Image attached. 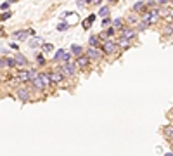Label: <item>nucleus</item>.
<instances>
[{"label":"nucleus","mask_w":173,"mask_h":156,"mask_svg":"<svg viewBox=\"0 0 173 156\" xmlns=\"http://www.w3.org/2000/svg\"><path fill=\"white\" fill-rule=\"evenodd\" d=\"M118 45H119L121 49H128V47H130V40H126V38H119V40H118Z\"/></svg>","instance_id":"ddd939ff"},{"label":"nucleus","mask_w":173,"mask_h":156,"mask_svg":"<svg viewBox=\"0 0 173 156\" xmlns=\"http://www.w3.org/2000/svg\"><path fill=\"white\" fill-rule=\"evenodd\" d=\"M128 21H130V23H137V19H135L133 16H128Z\"/></svg>","instance_id":"2f4dec72"},{"label":"nucleus","mask_w":173,"mask_h":156,"mask_svg":"<svg viewBox=\"0 0 173 156\" xmlns=\"http://www.w3.org/2000/svg\"><path fill=\"white\" fill-rule=\"evenodd\" d=\"M31 83H33V85H35V89H38V90L45 89V87H43V83H42V78H40V75L33 78V80H31Z\"/></svg>","instance_id":"9d476101"},{"label":"nucleus","mask_w":173,"mask_h":156,"mask_svg":"<svg viewBox=\"0 0 173 156\" xmlns=\"http://www.w3.org/2000/svg\"><path fill=\"white\" fill-rule=\"evenodd\" d=\"M37 61H38V64H45V59H43V56L40 54V56H37Z\"/></svg>","instance_id":"bb28decb"},{"label":"nucleus","mask_w":173,"mask_h":156,"mask_svg":"<svg viewBox=\"0 0 173 156\" xmlns=\"http://www.w3.org/2000/svg\"><path fill=\"white\" fill-rule=\"evenodd\" d=\"M172 142H173V140H172Z\"/></svg>","instance_id":"f704fd0d"},{"label":"nucleus","mask_w":173,"mask_h":156,"mask_svg":"<svg viewBox=\"0 0 173 156\" xmlns=\"http://www.w3.org/2000/svg\"><path fill=\"white\" fill-rule=\"evenodd\" d=\"M66 28H68V24H66V23H61V24L57 26V30H59V31H62V30H66Z\"/></svg>","instance_id":"a878e982"},{"label":"nucleus","mask_w":173,"mask_h":156,"mask_svg":"<svg viewBox=\"0 0 173 156\" xmlns=\"http://www.w3.org/2000/svg\"><path fill=\"white\" fill-rule=\"evenodd\" d=\"M0 9H9V2H4V4H0Z\"/></svg>","instance_id":"c756f323"},{"label":"nucleus","mask_w":173,"mask_h":156,"mask_svg":"<svg viewBox=\"0 0 173 156\" xmlns=\"http://www.w3.org/2000/svg\"><path fill=\"white\" fill-rule=\"evenodd\" d=\"M76 64L80 68H87L90 64V59L87 57V56H80V57H76Z\"/></svg>","instance_id":"0eeeda50"},{"label":"nucleus","mask_w":173,"mask_h":156,"mask_svg":"<svg viewBox=\"0 0 173 156\" xmlns=\"http://www.w3.org/2000/svg\"><path fill=\"white\" fill-rule=\"evenodd\" d=\"M52 49H54V47H52V43H45V45H43V50H45V52H50Z\"/></svg>","instance_id":"b1692460"},{"label":"nucleus","mask_w":173,"mask_h":156,"mask_svg":"<svg viewBox=\"0 0 173 156\" xmlns=\"http://www.w3.org/2000/svg\"><path fill=\"white\" fill-rule=\"evenodd\" d=\"M135 35H137V31H135L133 28H123L121 30V38H126V40H130L132 42V38H135Z\"/></svg>","instance_id":"39448f33"},{"label":"nucleus","mask_w":173,"mask_h":156,"mask_svg":"<svg viewBox=\"0 0 173 156\" xmlns=\"http://www.w3.org/2000/svg\"><path fill=\"white\" fill-rule=\"evenodd\" d=\"M144 7H145V2H137L133 5V11H142Z\"/></svg>","instance_id":"4be33fe9"},{"label":"nucleus","mask_w":173,"mask_h":156,"mask_svg":"<svg viewBox=\"0 0 173 156\" xmlns=\"http://www.w3.org/2000/svg\"><path fill=\"white\" fill-rule=\"evenodd\" d=\"M43 43V40L40 38V37H35V38L31 40V47H40Z\"/></svg>","instance_id":"a211bd4d"},{"label":"nucleus","mask_w":173,"mask_h":156,"mask_svg":"<svg viewBox=\"0 0 173 156\" xmlns=\"http://www.w3.org/2000/svg\"><path fill=\"white\" fill-rule=\"evenodd\" d=\"M102 49H99V47H88V50H87V57L88 59H100L102 57Z\"/></svg>","instance_id":"7ed1b4c3"},{"label":"nucleus","mask_w":173,"mask_h":156,"mask_svg":"<svg viewBox=\"0 0 173 156\" xmlns=\"http://www.w3.org/2000/svg\"><path fill=\"white\" fill-rule=\"evenodd\" d=\"M62 75H75L76 73V62H73V61H69V62H62V66H61V69H59Z\"/></svg>","instance_id":"f03ea898"},{"label":"nucleus","mask_w":173,"mask_h":156,"mask_svg":"<svg viewBox=\"0 0 173 156\" xmlns=\"http://www.w3.org/2000/svg\"><path fill=\"white\" fill-rule=\"evenodd\" d=\"M9 18H11V12H9V11H7V12H4V14H0V19H2V21L9 19Z\"/></svg>","instance_id":"393cba45"},{"label":"nucleus","mask_w":173,"mask_h":156,"mask_svg":"<svg viewBox=\"0 0 173 156\" xmlns=\"http://www.w3.org/2000/svg\"><path fill=\"white\" fill-rule=\"evenodd\" d=\"M7 61V66H16V61L14 59H5Z\"/></svg>","instance_id":"c85d7f7f"},{"label":"nucleus","mask_w":173,"mask_h":156,"mask_svg":"<svg viewBox=\"0 0 173 156\" xmlns=\"http://www.w3.org/2000/svg\"><path fill=\"white\" fill-rule=\"evenodd\" d=\"M165 135L173 140V127H165Z\"/></svg>","instance_id":"6ab92c4d"},{"label":"nucleus","mask_w":173,"mask_h":156,"mask_svg":"<svg viewBox=\"0 0 173 156\" xmlns=\"http://www.w3.org/2000/svg\"><path fill=\"white\" fill-rule=\"evenodd\" d=\"M64 54H66V52H64L62 49H59L57 52H56V56H54V59H56V61H62V57H64Z\"/></svg>","instance_id":"412c9836"},{"label":"nucleus","mask_w":173,"mask_h":156,"mask_svg":"<svg viewBox=\"0 0 173 156\" xmlns=\"http://www.w3.org/2000/svg\"><path fill=\"white\" fill-rule=\"evenodd\" d=\"M88 43H90V47H97V45H99V37H97V35H92L90 40H88Z\"/></svg>","instance_id":"f3484780"},{"label":"nucleus","mask_w":173,"mask_h":156,"mask_svg":"<svg viewBox=\"0 0 173 156\" xmlns=\"http://www.w3.org/2000/svg\"><path fill=\"white\" fill-rule=\"evenodd\" d=\"M172 4H173V2H172Z\"/></svg>","instance_id":"72a5a7b5"},{"label":"nucleus","mask_w":173,"mask_h":156,"mask_svg":"<svg viewBox=\"0 0 173 156\" xmlns=\"http://www.w3.org/2000/svg\"><path fill=\"white\" fill-rule=\"evenodd\" d=\"M16 94H18V97H19L21 101H30V92H28L26 89H23V87L18 89V92H16Z\"/></svg>","instance_id":"6e6552de"},{"label":"nucleus","mask_w":173,"mask_h":156,"mask_svg":"<svg viewBox=\"0 0 173 156\" xmlns=\"http://www.w3.org/2000/svg\"><path fill=\"white\" fill-rule=\"evenodd\" d=\"M62 73L61 71H54V73H50V82H54V83H61L62 82Z\"/></svg>","instance_id":"1a4fd4ad"},{"label":"nucleus","mask_w":173,"mask_h":156,"mask_svg":"<svg viewBox=\"0 0 173 156\" xmlns=\"http://www.w3.org/2000/svg\"><path fill=\"white\" fill-rule=\"evenodd\" d=\"M4 66H7V61H5V59H2V57H0V68H4Z\"/></svg>","instance_id":"7c9ffc66"},{"label":"nucleus","mask_w":173,"mask_h":156,"mask_svg":"<svg viewBox=\"0 0 173 156\" xmlns=\"http://www.w3.org/2000/svg\"><path fill=\"white\" fill-rule=\"evenodd\" d=\"M28 37V31H16L14 33V38H18V40H24Z\"/></svg>","instance_id":"2eb2a0df"},{"label":"nucleus","mask_w":173,"mask_h":156,"mask_svg":"<svg viewBox=\"0 0 173 156\" xmlns=\"http://www.w3.org/2000/svg\"><path fill=\"white\" fill-rule=\"evenodd\" d=\"M159 21V9H153V11H149V12H145L144 16H142V24H145V26H149V24H156Z\"/></svg>","instance_id":"f257e3e1"},{"label":"nucleus","mask_w":173,"mask_h":156,"mask_svg":"<svg viewBox=\"0 0 173 156\" xmlns=\"http://www.w3.org/2000/svg\"><path fill=\"white\" fill-rule=\"evenodd\" d=\"M40 78H42L43 87H49V85H50V75H49V73H40Z\"/></svg>","instance_id":"9b49d317"},{"label":"nucleus","mask_w":173,"mask_h":156,"mask_svg":"<svg viewBox=\"0 0 173 156\" xmlns=\"http://www.w3.org/2000/svg\"><path fill=\"white\" fill-rule=\"evenodd\" d=\"M71 52H73V54H76L78 57H80V56H81V52H83V49H81L80 45H71Z\"/></svg>","instance_id":"4468645a"},{"label":"nucleus","mask_w":173,"mask_h":156,"mask_svg":"<svg viewBox=\"0 0 173 156\" xmlns=\"http://www.w3.org/2000/svg\"><path fill=\"white\" fill-rule=\"evenodd\" d=\"M113 24H114V28H119V30H123V28H125L121 19H114V21H113Z\"/></svg>","instance_id":"5701e85b"},{"label":"nucleus","mask_w":173,"mask_h":156,"mask_svg":"<svg viewBox=\"0 0 173 156\" xmlns=\"http://www.w3.org/2000/svg\"><path fill=\"white\" fill-rule=\"evenodd\" d=\"M16 80H18V82H31V78H30V69H21V71H18Z\"/></svg>","instance_id":"423d86ee"},{"label":"nucleus","mask_w":173,"mask_h":156,"mask_svg":"<svg viewBox=\"0 0 173 156\" xmlns=\"http://www.w3.org/2000/svg\"><path fill=\"white\" fill-rule=\"evenodd\" d=\"M106 35H107V37H113V35H114V28H109V30L106 31Z\"/></svg>","instance_id":"cd10ccee"},{"label":"nucleus","mask_w":173,"mask_h":156,"mask_svg":"<svg viewBox=\"0 0 173 156\" xmlns=\"http://www.w3.org/2000/svg\"><path fill=\"white\" fill-rule=\"evenodd\" d=\"M116 47H118V42H114V40H104V52L106 54H114Z\"/></svg>","instance_id":"20e7f679"},{"label":"nucleus","mask_w":173,"mask_h":156,"mask_svg":"<svg viewBox=\"0 0 173 156\" xmlns=\"http://www.w3.org/2000/svg\"><path fill=\"white\" fill-rule=\"evenodd\" d=\"M94 19H95V16H92V14H90V16H88L87 19L83 21V28H88V26H90V24L94 23Z\"/></svg>","instance_id":"dca6fc26"},{"label":"nucleus","mask_w":173,"mask_h":156,"mask_svg":"<svg viewBox=\"0 0 173 156\" xmlns=\"http://www.w3.org/2000/svg\"><path fill=\"white\" fill-rule=\"evenodd\" d=\"M14 61H16V64H18V66H26V64H28V61H26L24 56H16Z\"/></svg>","instance_id":"f8f14e48"},{"label":"nucleus","mask_w":173,"mask_h":156,"mask_svg":"<svg viewBox=\"0 0 173 156\" xmlns=\"http://www.w3.org/2000/svg\"><path fill=\"white\" fill-rule=\"evenodd\" d=\"M99 14H100V16H102L104 19H107V14H109V7H100Z\"/></svg>","instance_id":"aec40b11"},{"label":"nucleus","mask_w":173,"mask_h":156,"mask_svg":"<svg viewBox=\"0 0 173 156\" xmlns=\"http://www.w3.org/2000/svg\"><path fill=\"white\" fill-rule=\"evenodd\" d=\"M166 156H173V155H172V153H166Z\"/></svg>","instance_id":"473e14b6"}]
</instances>
